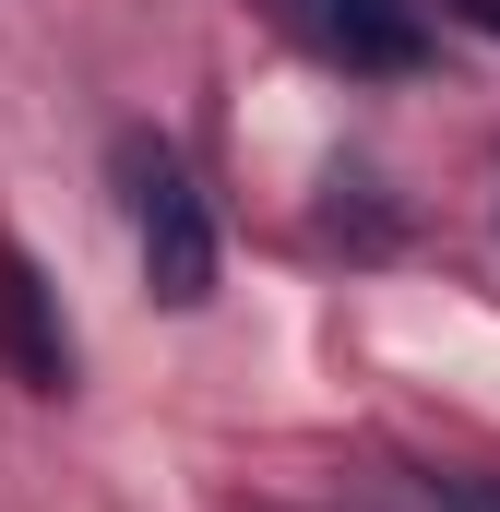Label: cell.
<instances>
[{"label": "cell", "mask_w": 500, "mask_h": 512, "mask_svg": "<svg viewBox=\"0 0 500 512\" xmlns=\"http://www.w3.org/2000/svg\"><path fill=\"white\" fill-rule=\"evenodd\" d=\"M0 370H12L24 393H72V370H84L60 286L36 274V251H12V239H0Z\"/></svg>", "instance_id": "obj_2"}, {"label": "cell", "mask_w": 500, "mask_h": 512, "mask_svg": "<svg viewBox=\"0 0 500 512\" xmlns=\"http://www.w3.org/2000/svg\"><path fill=\"white\" fill-rule=\"evenodd\" d=\"M453 501H465V512H500V489H453Z\"/></svg>", "instance_id": "obj_5"}, {"label": "cell", "mask_w": 500, "mask_h": 512, "mask_svg": "<svg viewBox=\"0 0 500 512\" xmlns=\"http://www.w3.org/2000/svg\"><path fill=\"white\" fill-rule=\"evenodd\" d=\"M453 24H477V36H500V0H441Z\"/></svg>", "instance_id": "obj_4"}, {"label": "cell", "mask_w": 500, "mask_h": 512, "mask_svg": "<svg viewBox=\"0 0 500 512\" xmlns=\"http://www.w3.org/2000/svg\"><path fill=\"white\" fill-rule=\"evenodd\" d=\"M120 179H131V239H143V286L167 310H203L215 298V215L191 191V167L155 143V131H120Z\"/></svg>", "instance_id": "obj_1"}, {"label": "cell", "mask_w": 500, "mask_h": 512, "mask_svg": "<svg viewBox=\"0 0 500 512\" xmlns=\"http://www.w3.org/2000/svg\"><path fill=\"white\" fill-rule=\"evenodd\" d=\"M298 24L346 60V72H417L429 60V0H298Z\"/></svg>", "instance_id": "obj_3"}]
</instances>
